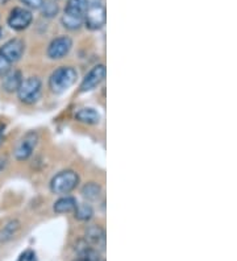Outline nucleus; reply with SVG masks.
I'll return each mask as SVG.
<instances>
[{
	"mask_svg": "<svg viewBox=\"0 0 237 261\" xmlns=\"http://www.w3.org/2000/svg\"><path fill=\"white\" fill-rule=\"evenodd\" d=\"M78 73L71 66H61L49 78V89L54 94H62L75 83Z\"/></svg>",
	"mask_w": 237,
	"mask_h": 261,
	"instance_id": "obj_1",
	"label": "nucleus"
},
{
	"mask_svg": "<svg viewBox=\"0 0 237 261\" xmlns=\"http://www.w3.org/2000/svg\"><path fill=\"white\" fill-rule=\"evenodd\" d=\"M79 184V175L74 170H63L56 174L50 181V190L54 194H69Z\"/></svg>",
	"mask_w": 237,
	"mask_h": 261,
	"instance_id": "obj_2",
	"label": "nucleus"
},
{
	"mask_svg": "<svg viewBox=\"0 0 237 261\" xmlns=\"http://www.w3.org/2000/svg\"><path fill=\"white\" fill-rule=\"evenodd\" d=\"M42 82L38 76H29L27 80H22L19 90L16 91L19 96L20 102L25 105H33L37 102L40 95H41Z\"/></svg>",
	"mask_w": 237,
	"mask_h": 261,
	"instance_id": "obj_3",
	"label": "nucleus"
},
{
	"mask_svg": "<svg viewBox=\"0 0 237 261\" xmlns=\"http://www.w3.org/2000/svg\"><path fill=\"white\" fill-rule=\"evenodd\" d=\"M106 7L100 3L89 4L83 16V24L91 31H98L106 24Z\"/></svg>",
	"mask_w": 237,
	"mask_h": 261,
	"instance_id": "obj_4",
	"label": "nucleus"
},
{
	"mask_svg": "<svg viewBox=\"0 0 237 261\" xmlns=\"http://www.w3.org/2000/svg\"><path fill=\"white\" fill-rule=\"evenodd\" d=\"M38 143V135L37 132H28L25 136L22 137L21 140L17 143L15 150H13V154H15V159L17 161H25L29 157L32 156V153L35 150V148L37 147Z\"/></svg>",
	"mask_w": 237,
	"mask_h": 261,
	"instance_id": "obj_5",
	"label": "nucleus"
},
{
	"mask_svg": "<svg viewBox=\"0 0 237 261\" xmlns=\"http://www.w3.org/2000/svg\"><path fill=\"white\" fill-rule=\"evenodd\" d=\"M73 48V40L67 36H60L54 38L47 48V57L51 60H61L66 57Z\"/></svg>",
	"mask_w": 237,
	"mask_h": 261,
	"instance_id": "obj_6",
	"label": "nucleus"
},
{
	"mask_svg": "<svg viewBox=\"0 0 237 261\" xmlns=\"http://www.w3.org/2000/svg\"><path fill=\"white\" fill-rule=\"evenodd\" d=\"M24 50H25L24 41L20 38H12L0 48V56L6 58L10 64H15L22 57Z\"/></svg>",
	"mask_w": 237,
	"mask_h": 261,
	"instance_id": "obj_7",
	"label": "nucleus"
},
{
	"mask_svg": "<svg viewBox=\"0 0 237 261\" xmlns=\"http://www.w3.org/2000/svg\"><path fill=\"white\" fill-rule=\"evenodd\" d=\"M106 78V66L104 65H96L86 74L83 78L82 83H81V91L82 93H87L91 91L95 87H98Z\"/></svg>",
	"mask_w": 237,
	"mask_h": 261,
	"instance_id": "obj_8",
	"label": "nucleus"
},
{
	"mask_svg": "<svg viewBox=\"0 0 237 261\" xmlns=\"http://www.w3.org/2000/svg\"><path fill=\"white\" fill-rule=\"evenodd\" d=\"M32 19H33V16H32L31 11L16 7L11 11L10 17H8V25L15 31H24L31 25Z\"/></svg>",
	"mask_w": 237,
	"mask_h": 261,
	"instance_id": "obj_9",
	"label": "nucleus"
},
{
	"mask_svg": "<svg viewBox=\"0 0 237 261\" xmlns=\"http://www.w3.org/2000/svg\"><path fill=\"white\" fill-rule=\"evenodd\" d=\"M22 82L21 73L19 70H10L6 75L3 76V82H2V87L6 93H16L19 90L20 85Z\"/></svg>",
	"mask_w": 237,
	"mask_h": 261,
	"instance_id": "obj_10",
	"label": "nucleus"
},
{
	"mask_svg": "<svg viewBox=\"0 0 237 261\" xmlns=\"http://www.w3.org/2000/svg\"><path fill=\"white\" fill-rule=\"evenodd\" d=\"M78 206V202L74 197H70V195H65V197H61L58 201H56L54 203V211L57 214H67L73 213L74 210Z\"/></svg>",
	"mask_w": 237,
	"mask_h": 261,
	"instance_id": "obj_11",
	"label": "nucleus"
},
{
	"mask_svg": "<svg viewBox=\"0 0 237 261\" xmlns=\"http://www.w3.org/2000/svg\"><path fill=\"white\" fill-rule=\"evenodd\" d=\"M61 21H62V25L69 31H78L83 25V15L65 11Z\"/></svg>",
	"mask_w": 237,
	"mask_h": 261,
	"instance_id": "obj_12",
	"label": "nucleus"
},
{
	"mask_svg": "<svg viewBox=\"0 0 237 261\" xmlns=\"http://www.w3.org/2000/svg\"><path fill=\"white\" fill-rule=\"evenodd\" d=\"M75 119L81 123H85V124H98L100 121V115L98 111H95L94 109H82L79 110L75 115Z\"/></svg>",
	"mask_w": 237,
	"mask_h": 261,
	"instance_id": "obj_13",
	"label": "nucleus"
},
{
	"mask_svg": "<svg viewBox=\"0 0 237 261\" xmlns=\"http://www.w3.org/2000/svg\"><path fill=\"white\" fill-rule=\"evenodd\" d=\"M86 239L89 240V243L94 245H104V231L99 226H91L86 231Z\"/></svg>",
	"mask_w": 237,
	"mask_h": 261,
	"instance_id": "obj_14",
	"label": "nucleus"
},
{
	"mask_svg": "<svg viewBox=\"0 0 237 261\" xmlns=\"http://www.w3.org/2000/svg\"><path fill=\"white\" fill-rule=\"evenodd\" d=\"M101 194V188L96 182H89L82 188V195L87 201H96Z\"/></svg>",
	"mask_w": 237,
	"mask_h": 261,
	"instance_id": "obj_15",
	"label": "nucleus"
},
{
	"mask_svg": "<svg viewBox=\"0 0 237 261\" xmlns=\"http://www.w3.org/2000/svg\"><path fill=\"white\" fill-rule=\"evenodd\" d=\"M20 228V223L17 220H10L6 226H3V228L0 229V242H7V240L12 239L13 235H15Z\"/></svg>",
	"mask_w": 237,
	"mask_h": 261,
	"instance_id": "obj_16",
	"label": "nucleus"
},
{
	"mask_svg": "<svg viewBox=\"0 0 237 261\" xmlns=\"http://www.w3.org/2000/svg\"><path fill=\"white\" fill-rule=\"evenodd\" d=\"M89 4V0H69V3H67L66 10L65 11L78 13V15H83L85 16V12L87 10Z\"/></svg>",
	"mask_w": 237,
	"mask_h": 261,
	"instance_id": "obj_17",
	"label": "nucleus"
},
{
	"mask_svg": "<svg viewBox=\"0 0 237 261\" xmlns=\"http://www.w3.org/2000/svg\"><path fill=\"white\" fill-rule=\"evenodd\" d=\"M75 213V218L78 220H82V222H87L92 218L94 215V210H92V207L87 203H82V204H78L76 208L74 210Z\"/></svg>",
	"mask_w": 237,
	"mask_h": 261,
	"instance_id": "obj_18",
	"label": "nucleus"
},
{
	"mask_svg": "<svg viewBox=\"0 0 237 261\" xmlns=\"http://www.w3.org/2000/svg\"><path fill=\"white\" fill-rule=\"evenodd\" d=\"M42 12V16L44 17H54L58 13V6L57 3H54V2H49V0H45L42 7L40 8Z\"/></svg>",
	"mask_w": 237,
	"mask_h": 261,
	"instance_id": "obj_19",
	"label": "nucleus"
},
{
	"mask_svg": "<svg viewBox=\"0 0 237 261\" xmlns=\"http://www.w3.org/2000/svg\"><path fill=\"white\" fill-rule=\"evenodd\" d=\"M78 261H99L98 253L91 248H85L81 253V257Z\"/></svg>",
	"mask_w": 237,
	"mask_h": 261,
	"instance_id": "obj_20",
	"label": "nucleus"
},
{
	"mask_svg": "<svg viewBox=\"0 0 237 261\" xmlns=\"http://www.w3.org/2000/svg\"><path fill=\"white\" fill-rule=\"evenodd\" d=\"M11 70V64L4 57L0 56V76L3 78L8 71Z\"/></svg>",
	"mask_w": 237,
	"mask_h": 261,
	"instance_id": "obj_21",
	"label": "nucleus"
},
{
	"mask_svg": "<svg viewBox=\"0 0 237 261\" xmlns=\"http://www.w3.org/2000/svg\"><path fill=\"white\" fill-rule=\"evenodd\" d=\"M21 2L25 4L28 8H32V10H40L45 0H21Z\"/></svg>",
	"mask_w": 237,
	"mask_h": 261,
	"instance_id": "obj_22",
	"label": "nucleus"
},
{
	"mask_svg": "<svg viewBox=\"0 0 237 261\" xmlns=\"http://www.w3.org/2000/svg\"><path fill=\"white\" fill-rule=\"evenodd\" d=\"M19 261H36V255L33 253V252L28 251L25 252V253H22Z\"/></svg>",
	"mask_w": 237,
	"mask_h": 261,
	"instance_id": "obj_23",
	"label": "nucleus"
},
{
	"mask_svg": "<svg viewBox=\"0 0 237 261\" xmlns=\"http://www.w3.org/2000/svg\"><path fill=\"white\" fill-rule=\"evenodd\" d=\"M8 2H10V0H0V4H6L8 3Z\"/></svg>",
	"mask_w": 237,
	"mask_h": 261,
	"instance_id": "obj_24",
	"label": "nucleus"
},
{
	"mask_svg": "<svg viewBox=\"0 0 237 261\" xmlns=\"http://www.w3.org/2000/svg\"><path fill=\"white\" fill-rule=\"evenodd\" d=\"M2 144H3V137H2V135H0V147H2Z\"/></svg>",
	"mask_w": 237,
	"mask_h": 261,
	"instance_id": "obj_25",
	"label": "nucleus"
}]
</instances>
